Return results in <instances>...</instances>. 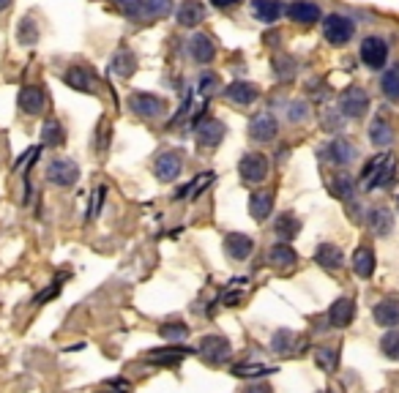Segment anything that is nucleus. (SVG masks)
Segmentation results:
<instances>
[{
    "mask_svg": "<svg viewBox=\"0 0 399 393\" xmlns=\"http://www.w3.org/2000/svg\"><path fill=\"white\" fill-rule=\"evenodd\" d=\"M394 175H397V159H394L391 153H380V156H375V159L364 167L361 186H364L366 191H375V189L389 186V183L394 180Z\"/></svg>",
    "mask_w": 399,
    "mask_h": 393,
    "instance_id": "obj_1",
    "label": "nucleus"
},
{
    "mask_svg": "<svg viewBox=\"0 0 399 393\" xmlns=\"http://www.w3.org/2000/svg\"><path fill=\"white\" fill-rule=\"evenodd\" d=\"M353 30L355 25L348 17H342V14H331L323 22V36H325V42L334 44V46H345V44L353 39Z\"/></svg>",
    "mask_w": 399,
    "mask_h": 393,
    "instance_id": "obj_2",
    "label": "nucleus"
},
{
    "mask_svg": "<svg viewBox=\"0 0 399 393\" xmlns=\"http://www.w3.org/2000/svg\"><path fill=\"white\" fill-rule=\"evenodd\" d=\"M268 170H271V164H268V159L263 153H246V156H241V161H238V173H241V180L244 183H263L268 177Z\"/></svg>",
    "mask_w": 399,
    "mask_h": 393,
    "instance_id": "obj_3",
    "label": "nucleus"
},
{
    "mask_svg": "<svg viewBox=\"0 0 399 393\" xmlns=\"http://www.w3.org/2000/svg\"><path fill=\"white\" fill-rule=\"evenodd\" d=\"M46 180H49L52 186L69 189V186H74V183L80 180V167H77L71 159H55V161H49V167H46Z\"/></svg>",
    "mask_w": 399,
    "mask_h": 393,
    "instance_id": "obj_4",
    "label": "nucleus"
},
{
    "mask_svg": "<svg viewBox=\"0 0 399 393\" xmlns=\"http://www.w3.org/2000/svg\"><path fill=\"white\" fill-rule=\"evenodd\" d=\"M339 110L345 118H364L369 110V96L364 87H345L339 96Z\"/></svg>",
    "mask_w": 399,
    "mask_h": 393,
    "instance_id": "obj_5",
    "label": "nucleus"
},
{
    "mask_svg": "<svg viewBox=\"0 0 399 393\" xmlns=\"http://www.w3.org/2000/svg\"><path fill=\"white\" fill-rule=\"evenodd\" d=\"M129 110L139 118H159L167 110V104H164V98H159L153 93H132L129 96Z\"/></svg>",
    "mask_w": 399,
    "mask_h": 393,
    "instance_id": "obj_6",
    "label": "nucleus"
},
{
    "mask_svg": "<svg viewBox=\"0 0 399 393\" xmlns=\"http://www.w3.org/2000/svg\"><path fill=\"white\" fill-rule=\"evenodd\" d=\"M197 352L208 363H224V360H230L232 347H230V342L224 336H203L200 344H197Z\"/></svg>",
    "mask_w": 399,
    "mask_h": 393,
    "instance_id": "obj_7",
    "label": "nucleus"
},
{
    "mask_svg": "<svg viewBox=\"0 0 399 393\" xmlns=\"http://www.w3.org/2000/svg\"><path fill=\"white\" fill-rule=\"evenodd\" d=\"M361 60L369 66V69H383L386 66V60H389V44L383 42V39H377V36H369V39H364L361 44Z\"/></svg>",
    "mask_w": 399,
    "mask_h": 393,
    "instance_id": "obj_8",
    "label": "nucleus"
},
{
    "mask_svg": "<svg viewBox=\"0 0 399 393\" xmlns=\"http://www.w3.org/2000/svg\"><path fill=\"white\" fill-rule=\"evenodd\" d=\"M276 134H279V123H276V118H273L271 112H257V115L252 118L249 137H252L255 142H271V139H276Z\"/></svg>",
    "mask_w": 399,
    "mask_h": 393,
    "instance_id": "obj_9",
    "label": "nucleus"
},
{
    "mask_svg": "<svg viewBox=\"0 0 399 393\" xmlns=\"http://www.w3.org/2000/svg\"><path fill=\"white\" fill-rule=\"evenodd\" d=\"M355 156H358V150H355L353 142H348V139H331V142L325 145V159H328L331 164L348 167V164L355 161Z\"/></svg>",
    "mask_w": 399,
    "mask_h": 393,
    "instance_id": "obj_10",
    "label": "nucleus"
},
{
    "mask_svg": "<svg viewBox=\"0 0 399 393\" xmlns=\"http://www.w3.org/2000/svg\"><path fill=\"white\" fill-rule=\"evenodd\" d=\"M153 170H156V177H159L162 183H170V180H176L178 175H180V170H183V159H180V153H176V150H167V153H162V156L156 159Z\"/></svg>",
    "mask_w": 399,
    "mask_h": 393,
    "instance_id": "obj_11",
    "label": "nucleus"
},
{
    "mask_svg": "<svg viewBox=\"0 0 399 393\" xmlns=\"http://www.w3.org/2000/svg\"><path fill=\"white\" fill-rule=\"evenodd\" d=\"M63 80H66V85H71L74 90H83V93H96L99 90V80H96V74L85 69V66H71L66 74H63Z\"/></svg>",
    "mask_w": 399,
    "mask_h": 393,
    "instance_id": "obj_12",
    "label": "nucleus"
},
{
    "mask_svg": "<svg viewBox=\"0 0 399 393\" xmlns=\"http://www.w3.org/2000/svg\"><path fill=\"white\" fill-rule=\"evenodd\" d=\"M355 320V301L353 298H339L328 308V325L331 328H348Z\"/></svg>",
    "mask_w": 399,
    "mask_h": 393,
    "instance_id": "obj_13",
    "label": "nucleus"
},
{
    "mask_svg": "<svg viewBox=\"0 0 399 393\" xmlns=\"http://www.w3.org/2000/svg\"><path fill=\"white\" fill-rule=\"evenodd\" d=\"M224 134H227V129H224L222 121H217V118H208V121L197 123V142L203 148H217L224 139Z\"/></svg>",
    "mask_w": 399,
    "mask_h": 393,
    "instance_id": "obj_14",
    "label": "nucleus"
},
{
    "mask_svg": "<svg viewBox=\"0 0 399 393\" xmlns=\"http://www.w3.org/2000/svg\"><path fill=\"white\" fill-rule=\"evenodd\" d=\"M224 249H227V254L232 260H246L255 252V241L249 235H244V232H230L224 238Z\"/></svg>",
    "mask_w": 399,
    "mask_h": 393,
    "instance_id": "obj_15",
    "label": "nucleus"
},
{
    "mask_svg": "<svg viewBox=\"0 0 399 393\" xmlns=\"http://www.w3.org/2000/svg\"><path fill=\"white\" fill-rule=\"evenodd\" d=\"M287 17L298 25H312V22L320 19V6L312 3V0H296V3L287 6Z\"/></svg>",
    "mask_w": 399,
    "mask_h": 393,
    "instance_id": "obj_16",
    "label": "nucleus"
},
{
    "mask_svg": "<svg viewBox=\"0 0 399 393\" xmlns=\"http://www.w3.org/2000/svg\"><path fill=\"white\" fill-rule=\"evenodd\" d=\"M372 317L380 328H397L399 325V301L397 298H386L372 308Z\"/></svg>",
    "mask_w": 399,
    "mask_h": 393,
    "instance_id": "obj_17",
    "label": "nucleus"
},
{
    "mask_svg": "<svg viewBox=\"0 0 399 393\" xmlns=\"http://www.w3.org/2000/svg\"><path fill=\"white\" fill-rule=\"evenodd\" d=\"M224 96H227L232 104L249 107V104H255V101H257L260 90H257V85H252V82H232V85L224 87Z\"/></svg>",
    "mask_w": 399,
    "mask_h": 393,
    "instance_id": "obj_18",
    "label": "nucleus"
},
{
    "mask_svg": "<svg viewBox=\"0 0 399 393\" xmlns=\"http://www.w3.org/2000/svg\"><path fill=\"white\" fill-rule=\"evenodd\" d=\"M44 90L36 85H28L19 90V110L25 112V115H39L42 110H44Z\"/></svg>",
    "mask_w": 399,
    "mask_h": 393,
    "instance_id": "obj_19",
    "label": "nucleus"
},
{
    "mask_svg": "<svg viewBox=\"0 0 399 393\" xmlns=\"http://www.w3.org/2000/svg\"><path fill=\"white\" fill-rule=\"evenodd\" d=\"M252 14L260 22L271 25L285 14V6H282V0H252Z\"/></svg>",
    "mask_w": 399,
    "mask_h": 393,
    "instance_id": "obj_20",
    "label": "nucleus"
},
{
    "mask_svg": "<svg viewBox=\"0 0 399 393\" xmlns=\"http://www.w3.org/2000/svg\"><path fill=\"white\" fill-rule=\"evenodd\" d=\"M314 260L320 262L325 270H337V268L345 265V254H342V249L334 246V243H320L317 252H314Z\"/></svg>",
    "mask_w": 399,
    "mask_h": 393,
    "instance_id": "obj_21",
    "label": "nucleus"
},
{
    "mask_svg": "<svg viewBox=\"0 0 399 393\" xmlns=\"http://www.w3.org/2000/svg\"><path fill=\"white\" fill-rule=\"evenodd\" d=\"M203 17H205V8H203L200 0H183L180 8H178V25H183V28L200 25Z\"/></svg>",
    "mask_w": 399,
    "mask_h": 393,
    "instance_id": "obj_22",
    "label": "nucleus"
},
{
    "mask_svg": "<svg viewBox=\"0 0 399 393\" xmlns=\"http://www.w3.org/2000/svg\"><path fill=\"white\" fill-rule=\"evenodd\" d=\"M189 49H192V58L197 63H211L214 55H217V46H214V42L205 33H194L192 42H189Z\"/></svg>",
    "mask_w": 399,
    "mask_h": 393,
    "instance_id": "obj_23",
    "label": "nucleus"
},
{
    "mask_svg": "<svg viewBox=\"0 0 399 393\" xmlns=\"http://www.w3.org/2000/svg\"><path fill=\"white\" fill-rule=\"evenodd\" d=\"M369 139H372L375 148H389V145L394 142V129H391V123H389L386 118L377 115V118L369 123Z\"/></svg>",
    "mask_w": 399,
    "mask_h": 393,
    "instance_id": "obj_24",
    "label": "nucleus"
},
{
    "mask_svg": "<svg viewBox=\"0 0 399 393\" xmlns=\"http://www.w3.org/2000/svg\"><path fill=\"white\" fill-rule=\"evenodd\" d=\"M391 227H394V216H391V211L386 208V205H377V208H372L369 211V229L375 232V235H389L391 232Z\"/></svg>",
    "mask_w": 399,
    "mask_h": 393,
    "instance_id": "obj_25",
    "label": "nucleus"
},
{
    "mask_svg": "<svg viewBox=\"0 0 399 393\" xmlns=\"http://www.w3.org/2000/svg\"><path fill=\"white\" fill-rule=\"evenodd\" d=\"M271 211H273V194H271V191H255V194L249 197V213H252L255 221L268 218Z\"/></svg>",
    "mask_w": 399,
    "mask_h": 393,
    "instance_id": "obj_26",
    "label": "nucleus"
},
{
    "mask_svg": "<svg viewBox=\"0 0 399 393\" xmlns=\"http://www.w3.org/2000/svg\"><path fill=\"white\" fill-rule=\"evenodd\" d=\"M268 262H271L273 268H293V265L298 262V254H296V249H293V246H287V243H276V246H271V249H268Z\"/></svg>",
    "mask_w": 399,
    "mask_h": 393,
    "instance_id": "obj_27",
    "label": "nucleus"
},
{
    "mask_svg": "<svg viewBox=\"0 0 399 393\" xmlns=\"http://www.w3.org/2000/svg\"><path fill=\"white\" fill-rule=\"evenodd\" d=\"M375 265H377V257H375V252H372V249H366V246L355 249L353 270L358 273V276H361V279H369V276L375 273Z\"/></svg>",
    "mask_w": 399,
    "mask_h": 393,
    "instance_id": "obj_28",
    "label": "nucleus"
},
{
    "mask_svg": "<svg viewBox=\"0 0 399 393\" xmlns=\"http://www.w3.org/2000/svg\"><path fill=\"white\" fill-rule=\"evenodd\" d=\"M186 355H189V349L186 347H164V349L148 352V360H151V363H159V366H176V363H180Z\"/></svg>",
    "mask_w": 399,
    "mask_h": 393,
    "instance_id": "obj_29",
    "label": "nucleus"
},
{
    "mask_svg": "<svg viewBox=\"0 0 399 393\" xmlns=\"http://www.w3.org/2000/svg\"><path fill=\"white\" fill-rule=\"evenodd\" d=\"M214 183V173H203V175H197L192 183H186L180 191L176 194V200H194V197H200L208 186Z\"/></svg>",
    "mask_w": 399,
    "mask_h": 393,
    "instance_id": "obj_30",
    "label": "nucleus"
},
{
    "mask_svg": "<svg viewBox=\"0 0 399 393\" xmlns=\"http://www.w3.org/2000/svg\"><path fill=\"white\" fill-rule=\"evenodd\" d=\"M110 69H112L118 77H132L134 69H137V60H134V55L129 52V49H118V52L112 55Z\"/></svg>",
    "mask_w": 399,
    "mask_h": 393,
    "instance_id": "obj_31",
    "label": "nucleus"
},
{
    "mask_svg": "<svg viewBox=\"0 0 399 393\" xmlns=\"http://www.w3.org/2000/svg\"><path fill=\"white\" fill-rule=\"evenodd\" d=\"M314 363L320 366V372L331 374L339 366V349L337 347H317L314 349Z\"/></svg>",
    "mask_w": 399,
    "mask_h": 393,
    "instance_id": "obj_32",
    "label": "nucleus"
},
{
    "mask_svg": "<svg viewBox=\"0 0 399 393\" xmlns=\"http://www.w3.org/2000/svg\"><path fill=\"white\" fill-rule=\"evenodd\" d=\"M63 139H66V131L60 126V121H55V118L44 121V126H42V142H44L46 148H58V145H63Z\"/></svg>",
    "mask_w": 399,
    "mask_h": 393,
    "instance_id": "obj_33",
    "label": "nucleus"
},
{
    "mask_svg": "<svg viewBox=\"0 0 399 393\" xmlns=\"http://www.w3.org/2000/svg\"><path fill=\"white\" fill-rule=\"evenodd\" d=\"M276 235H279V241H293L296 235H298V229H301V221L296 216H290V213H285L282 218H276Z\"/></svg>",
    "mask_w": 399,
    "mask_h": 393,
    "instance_id": "obj_34",
    "label": "nucleus"
},
{
    "mask_svg": "<svg viewBox=\"0 0 399 393\" xmlns=\"http://www.w3.org/2000/svg\"><path fill=\"white\" fill-rule=\"evenodd\" d=\"M276 369L273 366H266V363H238V366H232V374L235 377H266V374H273Z\"/></svg>",
    "mask_w": 399,
    "mask_h": 393,
    "instance_id": "obj_35",
    "label": "nucleus"
},
{
    "mask_svg": "<svg viewBox=\"0 0 399 393\" xmlns=\"http://www.w3.org/2000/svg\"><path fill=\"white\" fill-rule=\"evenodd\" d=\"M380 87H383V96H386L389 101H399V66L389 69V71L383 74Z\"/></svg>",
    "mask_w": 399,
    "mask_h": 393,
    "instance_id": "obj_36",
    "label": "nucleus"
},
{
    "mask_svg": "<svg viewBox=\"0 0 399 393\" xmlns=\"http://www.w3.org/2000/svg\"><path fill=\"white\" fill-rule=\"evenodd\" d=\"M296 342H298V336H296L293 331L279 328V331L273 333V339H271V349H273V352H287V349L296 347Z\"/></svg>",
    "mask_w": 399,
    "mask_h": 393,
    "instance_id": "obj_37",
    "label": "nucleus"
},
{
    "mask_svg": "<svg viewBox=\"0 0 399 393\" xmlns=\"http://www.w3.org/2000/svg\"><path fill=\"white\" fill-rule=\"evenodd\" d=\"M328 186H331V191H334L339 200H350V197H353V191H355L353 177H348V175H334Z\"/></svg>",
    "mask_w": 399,
    "mask_h": 393,
    "instance_id": "obj_38",
    "label": "nucleus"
},
{
    "mask_svg": "<svg viewBox=\"0 0 399 393\" xmlns=\"http://www.w3.org/2000/svg\"><path fill=\"white\" fill-rule=\"evenodd\" d=\"M17 39H19V44H25V46H33V44L39 42V28H36V22H33L31 17L19 22V28H17Z\"/></svg>",
    "mask_w": 399,
    "mask_h": 393,
    "instance_id": "obj_39",
    "label": "nucleus"
},
{
    "mask_svg": "<svg viewBox=\"0 0 399 393\" xmlns=\"http://www.w3.org/2000/svg\"><path fill=\"white\" fill-rule=\"evenodd\" d=\"M159 333H162V339H167V342H183V339L189 336V325H186V322H164V325L159 328Z\"/></svg>",
    "mask_w": 399,
    "mask_h": 393,
    "instance_id": "obj_40",
    "label": "nucleus"
},
{
    "mask_svg": "<svg viewBox=\"0 0 399 393\" xmlns=\"http://www.w3.org/2000/svg\"><path fill=\"white\" fill-rule=\"evenodd\" d=\"M380 352H383L389 360H399V331H389V333L380 339Z\"/></svg>",
    "mask_w": 399,
    "mask_h": 393,
    "instance_id": "obj_41",
    "label": "nucleus"
},
{
    "mask_svg": "<svg viewBox=\"0 0 399 393\" xmlns=\"http://www.w3.org/2000/svg\"><path fill=\"white\" fill-rule=\"evenodd\" d=\"M148 17H167L173 11V0H142Z\"/></svg>",
    "mask_w": 399,
    "mask_h": 393,
    "instance_id": "obj_42",
    "label": "nucleus"
},
{
    "mask_svg": "<svg viewBox=\"0 0 399 393\" xmlns=\"http://www.w3.org/2000/svg\"><path fill=\"white\" fill-rule=\"evenodd\" d=\"M276 74H279V80H293L296 77V60L293 58H276Z\"/></svg>",
    "mask_w": 399,
    "mask_h": 393,
    "instance_id": "obj_43",
    "label": "nucleus"
},
{
    "mask_svg": "<svg viewBox=\"0 0 399 393\" xmlns=\"http://www.w3.org/2000/svg\"><path fill=\"white\" fill-rule=\"evenodd\" d=\"M118 6H121V11H126L129 17H142V14H145L142 0H118Z\"/></svg>",
    "mask_w": 399,
    "mask_h": 393,
    "instance_id": "obj_44",
    "label": "nucleus"
},
{
    "mask_svg": "<svg viewBox=\"0 0 399 393\" xmlns=\"http://www.w3.org/2000/svg\"><path fill=\"white\" fill-rule=\"evenodd\" d=\"M309 115V107H307V101H290V121H304Z\"/></svg>",
    "mask_w": 399,
    "mask_h": 393,
    "instance_id": "obj_45",
    "label": "nucleus"
},
{
    "mask_svg": "<svg viewBox=\"0 0 399 393\" xmlns=\"http://www.w3.org/2000/svg\"><path fill=\"white\" fill-rule=\"evenodd\" d=\"M197 85H200V93H203V96H211V93L219 87V80H217L214 74H203Z\"/></svg>",
    "mask_w": 399,
    "mask_h": 393,
    "instance_id": "obj_46",
    "label": "nucleus"
},
{
    "mask_svg": "<svg viewBox=\"0 0 399 393\" xmlns=\"http://www.w3.org/2000/svg\"><path fill=\"white\" fill-rule=\"evenodd\" d=\"M107 385H110L112 391H118V393H129V391H132V385H129L126 380H110Z\"/></svg>",
    "mask_w": 399,
    "mask_h": 393,
    "instance_id": "obj_47",
    "label": "nucleus"
},
{
    "mask_svg": "<svg viewBox=\"0 0 399 393\" xmlns=\"http://www.w3.org/2000/svg\"><path fill=\"white\" fill-rule=\"evenodd\" d=\"M244 393H273V391H271L268 385H249V388H246Z\"/></svg>",
    "mask_w": 399,
    "mask_h": 393,
    "instance_id": "obj_48",
    "label": "nucleus"
},
{
    "mask_svg": "<svg viewBox=\"0 0 399 393\" xmlns=\"http://www.w3.org/2000/svg\"><path fill=\"white\" fill-rule=\"evenodd\" d=\"M214 3H217V6H219V8H230V6H235V3H238V0H214Z\"/></svg>",
    "mask_w": 399,
    "mask_h": 393,
    "instance_id": "obj_49",
    "label": "nucleus"
},
{
    "mask_svg": "<svg viewBox=\"0 0 399 393\" xmlns=\"http://www.w3.org/2000/svg\"><path fill=\"white\" fill-rule=\"evenodd\" d=\"M8 6H11V0H0V11H3V8H8Z\"/></svg>",
    "mask_w": 399,
    "mask_h": 393,
    "instance_id": "obj_50",
    "label": "nucleus"
}]
</instances>
